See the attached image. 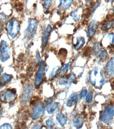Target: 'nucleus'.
Wrapping results in <instances>:
<instances>
[{
	"label": "nucleus",
	"mask_w": 114,
	"mask_h": 129,
	"mask_svg": "<svg viewBox=\"0 0 114 129\" xmlns=\"http://www.w3.org/2000/svg\"><path fill=\"white\" fill-rule=\"evenodd\" d=\"M89 81L96 88H99L106 82L104 72L102 70L96 67L93 69L89 74Z\"/></svg>",
	"instance_id": "nucleus-1"
},
{
	"label": "nucleus",
	"mask_w": 114,
	"mask_h": 129,
	"mask_svg": "<svg viewBox=\"0 0 114 129\" xmlns=\"http://www.w3.org/2000/svg\"><path fill=\"white\" fill-rule=\"evenodd\" d=\"M38 26V21L34 18L29 19L28 26L24 31V36L26 41H29L35 35Z\"/></svg>",
	"instance_id": "nucleus-2"
},
{
	"label": "nucleus",
	"mask_w": 114,
	"mask_h": 129,
	"mask_svg": "<svg viewBox=\"0 0 114 129\" xmlns=\"http://www.w3.org/2000/svg\"><path fill=\"white\" fill-rule=\"evenodd\" d=\"M21 29L20 24L18 20L15 18L11 19L7 25V31L9 36L12 39H15L19 34Z\"/></svg>",
	"instance_id": "nucleus-3"
},
{
	"label": "nucleus",
	"mask_w": 114,
	"mask_h": 129,
	"mask_svg": "<svg viewBox=\"0 0 114 129\" xmlns=\"http://www.w3.org/2000/svg\"><path fill=\"white\" fill-rule=\"evenodd\" d=\"M17 97V90L15 89H6L0 93V100L5 103L13 102Z\"/></svg>",
	"instance_id": "nucleus-4"
},
{
	"label": "nucleus",
	"mask_w": 114,
	"mask_h": 129,
	"mask_svg": "<svg viewBox=\"0 0 114 129\" xmlns=\"http://www.w3.org/2000/svg\"><path fill=\"white\" fill-rule=\"evenodd\" d=\"M11 57V48L8 43L2 40L0 44V60L3 62L9 60Z\"/></svg>",
	"instance_id": "nucleus-5"
},
{
	"label": "nucleus",
	"mask_w": 114,
	"mask_h": 129,
	"mask_svg": "<svg viewBox=\"0 0 114 129\" xmlns=\"http://www.w3.org/2000/svg\"><path fill=\"white\" fill-rule=\"evenodd\" d=\"M114 116V107L112 105L108 106L103 112L101 116V120L105 123H109Z\"/></svg>",
	"instance_id": "nucleus-6"
},
{
	"label": "nucleus",
	"mask_w": 114,
	"mask_h": 129,
	"mask_svg": "<svg viewBox=\"0 0 114 129\" xmlns=\"http://www.w3.org/2000/svg\"><path fill=\"white\" fill-rule=\"evenodd\" d=\"M33 86L32 84H28L24 87L21 96V103L24 105L28 103L33 92Z\"/></svg>",
	"instance_id": "nucleus-7"
},
{
	"label": "nucleus",
	"mask_w": 114,
	"mask_h": 129,
	"mask_svg": "<svg viewBox=\"0 0 114 129\" xmlns=\"http://www.w3.org/2000/svg\"><path fill=\"white\" fill-rule=\"evenodd\" d=\"M45 106L42 103H39L36 105L32 110V120H36L40 118L44 113Z\"/></svg>",
	"instance_id": "nucleus-8"
},
{
	"label": "nucleus",
	"mask_w": 114,
	"mask_h": 129,
	"mask_svg": "<svg viewBox=\"0 0 114 129\" xmlns=\"http://www.w3.org/2000/svg\"><path fill=\"white\" fill-rule=\"evenodd\" d=\"M45 74V62L41 61L39 69H38L37 73L36 74L35 79V85L36 86H39L42 83L43 78H44Z\"/></svg>",
	"instance_id": "nucleus-9"
},
{
	"label": "nucleus",
	"mask_w": 114,
	"mask_h": 129,
	"mask_svg": "<svg viewBox=\"0 0 114 129\" xmlns=\"http://www.w3.org/2000/svg\"><path fill=\"white\" fill-rule=\"evenodd\" d=\"M52 30V29L51 26L50 25H48L44 31L42 40V46L43 49H44L47 45L49 38Z\"/></svg>",
	"instance_id": "nucleus-10"
},
{
	"label": "nucleus",
	"mask_w": 114,
	"mask_h": 129,
	"mask_svg": "<svg viewBox=\"0 0 114 129\" xmlns=\"http://www.w3.org/2000/svg\"><path fill=\"white\" fill-rule=\"evenodd\" d=\"M12 79V76L11 75L8 74L7 73H4L2 75L0 78V86L3 87L8 83H9Z\"/></svg>",
	"instance_id": "nucleus-11"
},
{
	"label": "nucleus",
	"mask_w": 114,
	"mask_h": 129,
	"mask_svg": "<svg viewBox=\"0 0 114 129\" xmlns=\"http://www.w3.org/2000/svg\"><path fill=\"white\" fill-rule=\"evenodd\" d=\"M78 101V95L77 93H73L70 96L67 100L66 105L68 107H72L77 104Z\"/></svg>",
	"instance_id": "nucleus-12"
},
{
	"label": "nucleus",
	"mask_w": 114,
	"mask_h": 129,
	"mask_svg": "<svg viewBox=\"0 0 114 129\" xmlns=\"http://www.w3.org/2000/svg\"><path fill=\"white\" fill-rule=\"evenodd\" d=\"M59 9L61 10H66L68 9L72 5L73 0H60Z\"/></svg>",
	"instance_id": "nucleus-13"
},
{
	"label": "nucleus",
	"mask_w": 114,
	"mask_h": 129,
	"mask_svg": "<svg viewBox=\"0 0 114 129\" xmlns=\"http://www.w3.org/2000/svg\"><path fill=\"white\" fill-rule=\"evenodd\" d=\"M76 76L74 73H72L70 76L66 79H62L60 80L59 84L61 85H68L71 84L75 79Z\"/></svg>",
	"instance_id": "nucleus-14"
},
{
	"label": "nucleus",
	"mask_w": 114,
	"mask_h": 129,
	"mask_svg": "<svg viewBox=\"0 0 114 129\" xmlns=\"http://www.w3.org/2000/svg\"><path fill=\"white\" fill-rule=\"evenodd\" d=\"M72 122L73 126L77 128H81L83 125V119L79 115H76L73 116Z\"/></svg>",
	"instance_id": "nucleus-15"
},
{
	"label": "nucleus",
	"mask_w": 114,
	"mask_h": 129,
	"mask_svg": "<svg viewBox=\"0 0 114 129\" xmlns=\"http://www.w3.org/2000/svg\"><path fill=\"white\" fill-rule=\"evenodd\" d=\"M56 118L58 123L61 126H63L66 124L68 120L67 116L63 113H61L57 114Z\"/></svg>",
	"instance_id": "nucleus-16"
},
{
	"label": "nucleus",
	"mask_w": 114,
	"mask_h": 129,
	"mask_svg": "<svg viewBox=\"0 0 114 129\" xmlns=\"http://www.w3.org/2000/svg\"><path fill=\"white\" fill-rule=\"evenodd\" d=\"M60 106V103L56 102L54 103H50L48 104L47 106V111L49 114L53 113L58 109Z\"/></svg>",
	"instance_id": "nucleus-17"
},
{
	"label": "nucleus",
	"mask_w": 114,
	"mask_h": 129,
	"mask_svg": "<svg viewBox=\"0 0 114 129\" xmlns=\"http://www.w3.org/2000/svg\"><path fill=\"white\" fill-rule=\"evenodd\" d=\"M106 71L111 76H114V57L108 62L106 66Z\"/></svg>",
	"instance_id": "nucleus-18"
},
{
	"label": "nucleus",
	"mask_w": 114,
	"mask_h": 129,
	"mask_svg": "<svg viewBox=\"0 0 114 129\" xmlns=\"http://www.w3.org/2000/svg\"><path fill=\"white\" fill-rule=\"evenodd\" d=\"M96 28H97L96 21H93L90 24L89 30H88V35L90 37H92L94 35L96 30Z\"/></svg>",
	"instance_id": "nucleus-19"
},
{
	"label": "nucleus",
	"mask_w": 114,
	"mask_h": 129,
	"mask_svg": "<svg viewBox=\"0 0 114 129\" xmlns=\"http://www.w3.org/2000/svg\"><path fill=\"white\" fill-rule=\"evenodd\" d=\"M85 44V40L83 38H79L77 39V43L73 46L74 49L75 50H78L80 49Z\"/></svg>",
	"instance_id": "nucleus-20"
},
{
	"label": "nucleus",
	"mask_w": 114,
	"mask_h": 129,
	"mask_svg": "<svg viewBox=\"0 0 114 129\" xmlns=\"http://www.w3.org/2000/svg\"><path fill=\"white\" fill-rule=\"evenodd\" d=\"M80 14H81V11L80 9H78L77 10H75L74 11L72 12L70 15L73 19L75 22H78L79 21L80 18Z\"/></svg>",
	"instance_id": "nucleus-21"
},
{
	"label": "nucleus",
	"mask_w": 114,
	"mask_h": 129,
	"mask_svg": "<svg viewBox=\"0 0 114 129\" xmlns=\"http://www.w3.org/2000/svg\"><path fill=\"white\" fill-rule=\"evenodd\" d=\"M70 66H71V62H68L66 64H64V65L62 67L61 69V71H60L61 75H64L65 74H66L69 70L70 69Z\"/></svg>",
	"instance_id": "nucleus-22"
},
{
	"label": "nucleus",
	"mask_w": 114,
	"mask_h": 129,
	"mask_svg": "<svg viewBox=\"0 0 114 129\" xmlns=\"http://www.w3.org/2000/svg\"><path fill=\"white\" fill-rule=\"evenodd\" d=\"M46 125L48 128H53L55 127V123L54 120L50 118L46 121Z\"/></svg>",
	"instance_id": "nucleus-23"
},
{
	"label": "nucleus",
	"mask_w": 114,
	"mask_h": 129,
	"mask_svg": "<svg viewBox=\"0 0 114 129\" xmlns=\"http://www.w3.org/2000/svg\"><path fill=\"white\" fill-rule=\"evenodd\" d=\"M53 0H44L43 2V7L46 10H48L49 9L52 3Z\"/></svg>",
	"instance_id": "nucleus-24"
},
{
	"label": "nucleus",
	"mask_w": 114,
	"mask_h": 129,
	"mask_svg": "<svg viewBox=\"0 0 114 129\" xmlns=\"http://www.w3.org/2000/svg\"><path fill=\"white\" fill-rule=\"evenodd\" d=\"M59 67H56L53 68L52 71L51 72V73H50V75H49L50 79H52L55 76V75L59 72Z\"/></svg>",
	"instance_id": "nucleus-25"
},
{
	"label": "nucleus",
	"mask_w": 114,
	"mask_h": 129,
	"mask_svg": "<svg viewBox=\"0 0 114 129\" xmlns=\"http://www.w3.org/2000/svg\"><path fill=\"white\" fill-rule=\"evenodd\" d=\"M93 94L92 92H89L88 95H87L86 98V103H89L92 101V100H93Z\"/></svg>",
	"instance_id": "nucleus-26"
},
{
	"label": "nucleus",
	"mask_w": 114,
	"mask_h": 129,
	"mask_svg": "<svg viewBox=\"0 0 114 129\" xmlns=\"http://www.w3.org/2000/svg\"><path fill=\"white\" fill-rule=\"evenodd\" d=\"M107 38L109 39V44L111 46H114V34H109L107 36Z\"/></svg>",
	"instance_id": "nucleus-27"
},
{
	"label": "nucleus",
	"mask_w": 114,
	"mask_h": 129,
	"mask_svg": "<svg viewBox=\"0 0 114 129\" xmlns=\"http://www.w3.org/2000/svg\"><path fill=\"white\" fill-rule=\"evenodd\" d=\"M2 128L11 129L12 128V126L10 124H9V123H5V124L2 125L1 126H0V129H2Z\"/></svg>",
	"instance_id": "nucleus-28"
},
{
	"label": "nucleus",
	"mask_w": 114,
	"mask_h": 129,
	"mask_svg": "<svg viewBox=\"0 0 114 129\" xmlns=\"http://www.w3.org/2000/svg\"><path fill=\"white\" fill-rule=\"evenodd\" d=\"M111 25H112V22H108L104 26V27H103V29L105 30H107L108 29H109L111 27Z\"/></svg>",
	"instance_id": "nucleus-29"
},
{
	"label": "nucleus",
	"mask_w": 114,
	"mask_h": 129,
	"mask_svg": "<svg viewBox=\"0 0 114 129\" xmlns=\"http://www.w3.org/2000/svg\"><path fill=\"white\" fill-rule=\"evenodd\" d=\"M87 90L86 89L83 90L82 91H81V92L80 95V99H83V98H84V97L87 95Z\"/></svg>",
	"instance_id": "nucleus-30"
},
{
	"label": "nucleus",
	"mask_w": 114,
	"mask_h": 129,
	"mask_svg": "<svg viewBox=\"0 0 114 129\" xmlns=\"http://www.w3.org/2000/svg\"><path fill=\"white\" fill-rule=\"evenodd\" d=\"M40 60V54L39 52H36V58H35V63H38L39 62Z\"/></svg>",
	"instance_id": "nucleus-31"
},
{
	"label": "nucleus",
	"mask_w": 114,
	"mask_h": 129,
	"mask_svg": "<svg viewBox=\"0 0 114 129\" xmlns=\"http://www.w3.org/2000/svg\"><path fill=\"white\" fill-rule=\"evenodd\" d=\"M41 123L39 122H37L36 123V124H35L33 127V128H41Z\"/></svg>",
	"instance_id": "nucleus-32"
},
{
	"label": "nucleus",
	"mask_w": 114,
	"mask_h": 129,
	"mask_svg": "<svg viewBox=\"0 0 114 129\" xmlns=\"http://www.w3.org/2000/svg\"><path fill=\"white\" fill-rule=\"evenodd\" d=\"M52 101H53V99L52 98H48L45 100V103L48 105V104L51 103Z\"/></svg>",
	"instance_id": "nucleus-33"
},
{
	"label": "nucleus",
	"mask_w": 114,
	"mask_h": 129,
	"mask_svg": "<svg viewBox=\"0 0 114 129\" xmlns=\"http://www.w3.org/2000/svg\"><path fill=\"white\" fill-rule=\"evenodd\" d=\"M2 115H3V109L1 105L0 104V120L1 119Z\"/></svg>",
	"instance_id": "nucleus-34"
},
{
	"label": "nucleus",
	"mask_w": 114,
	"mask_h": 129,
	"mask_svg": "<svg viewBox=\"0 0 114 129\" xmlns=\"http://www.w3.org/2000/svg\"><path fill=\"white\" fill-rule=\"evenodd\" d=\"M3 71V69L2 67L1 66V64H0V75L2 74Z\"/></svg>",
	"instance_id": "nucleus-35"
},
{
	"label": "nucleus",
	"mask_w": 114,
	"mask_h": 129,
	"mask_svg": "<svg viewBox=\"0 0 114 129\" xmlns=\"http://www.w3.org/2000/svg\"><path fill=\"white\" fill-rule=\"evenodd\" d=\"M85 1H86L87 2V1H88V0H85Z\"/></svg>",
	"instance_id": "nucleus-36"
},
{
	"label": "nucleus",
	"mask_w": 114,
	"mask_h": 129,
	"mask_svg": "<svg viewBox=\"0 0 114 129\" xmlns=\"http://www.w3.org/2000/svg\"><path fill=\"white\" fill-rule=\"evenodd\" d=\"M78 1H80V0H78Z\"/></svg>",
	"instance_id": "nucleus-37"
}]
</instances>
